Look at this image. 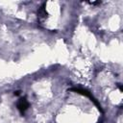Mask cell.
<instances>
[{"label":"cell","instance_id":"obj_5","mask_svg":"<svg viewBox=\"0 0 123 123\" xmlns=\"http://www.w3.org/2000/svg\"><path fill=\"white\" fill-rule=\"evenodd\" d=\"M117 86H118V88H119L120 91H123V89H122V85H121V84H117Z\"/></svg>","mask_w":123,"mask_h":123},{"label":"cell","instance_id":"obj_6","mask_svg":"<svg viewBox=\"0 0 123 123\" xmlns=\"http://www.w3.org/2000/svg\"><path fill=\"white\" fill-rule=\"evenodd\" d=\"M20 93V91L19 90H16V91H14V95H18Z\"/></svg>","mask_w":123,"mask_h":123},{"label":"cell","instance_id":"obj_3","mask_svg":"<svg viewBox=\"0 0 123 123\" xmlns=\"http://www.w3.org/2000/svg\"><path fill=\"white\" fill-rule=\"evenodd\" d=\"M47 17H48V12L46 11V3H43L37 11V19L41 23V22L45 21Z\"/></svg>","mask_w":123,"mask_h":123},{"label":"cell","instance_id":"obj_1","mask_svg":"<svg viewBox=\"0 0 123 123\" xmlns=\"http://www.w3.org/2000/svg\"><path fill=\"white\" fill-rule=\"evenodd\" d=\"M69 90H70V91H73V92H76V93H78V94L84 95V96H86V97H87V98H89V99L94 103V105L97 107V109H98L101 112H103V110H102V108H101V105H100V104L98 103V101L91 95V93H90L88 90L83 89V88H79V87H72V88H70Z\"/></svg>","mask_w":123,"mask_h":123},{"label":"cell","instance_id":"obj_4","mask_svg":"<svg viewBox=\"0 0 123 123\" xmlns=\"http://www.w3.org/2000/svg\"><path fill=\"white\" fill-rule=\"evenodd\" d=\"M88 3L91 4V5H99V4H101L100 1H97V2H88Z\"/></svg>","mask_w":123,"mask_h":123},{"label":"cell","instance_id":"obj_2","mask_svg":"<svg viewBox=\"0 0 123 123\" xmlns=\"http://www.w3.org/2000/svg\"><path fill=\"white\" fill-rule=\"evenodd\" d=\"M16 107H17V110L19 111V112L23 115V114L25 113V111H26L28 110V108H29V102L27 101V99H26L25 97H22V98H20V99L17 101Z\"/></svg>","mask_w":123,"mask_h":123}]
</instances>
